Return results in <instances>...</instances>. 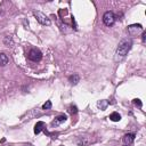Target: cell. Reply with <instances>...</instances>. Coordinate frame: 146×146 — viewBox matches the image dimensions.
Wrapping results in <instances>:
<instances>
[{
  "label": "cell",
  "instance_id": "5b68a950",
  "mask_svg": "<svg viewBox=\"0 0 146 146\" xmlns=\"http://www.w3.org/2000/svg\"><path fill=\"white\" fill-rule=\"evenodd\" d=\"M141 25L140 24H132V25H129L128 26V33L130 35H136L138 32L141 31Z\"/></svg>",
  "mask_w": 146,
  "mask_h": 146
},
{
  "label": "cell",
  "instance_id": "7c38bea8",
  "mask_svg": "<svg viewBox=\"0 0 146 146\" xmlns=\"http://www.w3.org/2000/svg\"><path fill=\"white\" fill-rule=\"evenodd\" d=\"M68 113H71V114H76V113H78L76 106H75V105H71V106L68 107Z\"/></svg>",
  "mask_w": 146,
  "mask_h": 146
},
{
  "label": "cell",
  "instance_id": "7a4b0ae2",
  "mask_svg": "<svg viewBox=\"0 0 146 146\" xmlns=\"http://www.w3.org/2000/svg\"><path fill=\"white\" fill-rule=\"evenodd\" d=\"M33 15H34V17L36 18V21H38L41 25H47V26H49V25L51 24L50 18H48V16H46V14H43V13H41V11H39V10H35V11H33Z\"/></svg>",
  "mask_w": 146,
  "mask_h": 146
},
{
  "label": "cell",
  "instance_id": "e0dca14e",
  "mask_svg": "<svg viewBox=\"0 0 146 146\" xmlns=\"http://www.w3.org/2000/svg\"><path fill=\"white\" fill-rule=\"evenodd\" d=\"M124 146H130V145H124Z\"/></svg>",
  "mask_w": 146,
  "mask_h": 146
},
{
  "label": "cell",
  "instance_id": "3957f363",
  "mask_svg": "<svg viewBox=\"0 0 146 146\" xmlns=\"http://www.w3.org/2000/svg\"><path fill=\"white\" fill-rule=\"evenodd\" d=\"M27 58L30 60H32V62H39L42 58V52L39 49H36V48H32L27 52Z\"/></svg>",
  "mask_w": 146,
  "mask_h": 146
},
{
  "label": "cell",
  "instance_id": "9c48e42d",
  "mask_svg": "<svg viewBox=\"0 0 146 146\" xmlns=\"http://www.w3.org/2000/svg\"><path fill=\"white\" fill-rule=\"evenodd\" d=\"M8 62H9L8 56H7L6 54H3V52H0V66H5V65H7Z\"/></svg>",
  "mask_w": 146,
  "mask_h": 146
},
{
  "label": "cell",
  "instance_id": "8992f818",
  "mask_svg": "<svg viewBox=\"0 0 146 146\" xmlns=\"http://www.w3.org/2000/svg\"><path fill=\"white\" fill-rule=\"evenodd\" d=\"M66 120H67V116H66L65 114H60V115L56 116V117H55V120H52L51 125H52V127H57V125H59V124L64 123Z\"/></svg>",
  "mask_w": 146,
  "mask_h": 146
},
{
  "label": "cell",
  "instance_id": "9a60e30c",
  "mask_svg": "<svg viewBox=\"0 0 146 146\" xmlns=\"http://www.w3.org/2000/svg\"><path fill=\"white\" fill-rule=\"evenodd\" d=\"M136 106H138V107H141L143 106V103L140 102V99H138V98H136V99H133V102H132Z\"/></svg>",
  "mask_w": 146,
  "mask_h": 146
},
{
  "label": "cell",
  "instance_id": "5bb4252c",
  "mask_svg": "<svg viewBox=\"0 0 146 146\" xmlns=\"http://www.w3.org/2000/svg\"><path fill=\"white\" fill-rule=\"evenodd\" d=\"M51 108V102L50 100H47L43 105H42V110H50Z\"/></svg>",
  "mask_w": 146,
  "mask_h": 146
},
{
  "label": "cell",
  "instance_id": "30bf717a",
  "mask_svg": "<svg viewBox=\"0 0 146 146\" xmlns=\"http://www.w3.org/2000/svg\"><path fill=\"white\" fill-rule=\"evenodd\" d=\"M111 121H113V122H117V121H120L121 120V115L117 113V112H113L111 115H110V117H108Z\"/></svg>",
  "mask_w": 146,
  "mask_h": 146
},
{
  "label": "cell",
  "instance_id": "ba28073f",
  "mask_svg": "<svg viewBox=\"0 0 146 146\" xmlns=\"http://www.w3.org/2000/svg\"><path fill=\"white\" fill-rule=\"evenodd\" d=\"M133 140H135V133H127L123 136V143L125 145H131Z\"/></svg>",
  "mask_w": 146,
  "mask_h": 146
},
{
  "label": "cell",
  "instance_id": "4fadbf2b",
  "mask_svg": "<svg viewBox=\"0 0 146 146\" xmlns=\"http://www.w3.org/2000/svg\"><path fill=\"white\" fill-rule=\"evenodd\" d=\"M107 105H108V103H107L106 100H100V102H98V106H99L102 110H105Z\"/></svg>",
  "mask_w": 146,
  "mask_h": 146
},
{
  "label": "cell",
  "instance_id": "2e32d148",
  "mask_svg": "<svg viewBox=\"0 0 146 146\" xmlns=\"http://www.w3.org/2000/svg\"><path fill=\"white\" fill-rule=\"evenodd\" d=\"M145 36H146V32L143 33V42H145Z\"/></svg>",
  "mask_w": 146,
  "mask_h": 146
},
{
  "label": "cell",
  "instance_id": "52a82bcc",
  "mask_svg": "<svg viewBox=\"0 0 146 146\" xmlns=\"http://www.w3.org/2000/svg\"><path fill=\"white\" fill-rule=\"evenodd\" d=\"M46 129V123L43 122V121H39V122H36L35 123V125H34V133L35 135H38V133H40L42 130H44Z\"/></svg>",
  "mask_w": 146,
  "mask_h": 146
},
{
  "label": "cell",
  "instance_id": "8fae6325",
  "mask_svg": "<svg viewBox=\"0 0 146 146\" xmlns=\"http://www.w3.org/2000/svg\"><path fill=\"white\" fill-rule=\"evenodd\" d=\"M68 81H70L72 84H76V83L80 81V78H79L78 74H73V75H71V76L68 78Z\"/></svg>",
  "mask_w": 146,
  "mask_h": 146
},
{
  "label": "cell",
  "instance_id": "277c9868",
  "mask_svg": "<svg viewBox=\"0 0 146 146\" xmlns=\"http://www.w3.org/2000/svg\"><path fill=\"white\" fill-rule=\"evenodd\" d=\"M103 22L106 26H111L114 24L115 22V15L113 11H106L104 15H103Z\"/></svg>",
  "mask_w": 146,
  "mask_h": 146
},
{
  "label": "cell",
  "instance_id": "6da1fadb",
  "mask_svg": "<svg viewBox=\"0 0 146 146\" xmlns=\"http://www.w3.org/2000/svg\"><path fill=\"white\" fill-rule=\"evenodd\" d=\"M131 40H128V39H124L122 40L119 46H117V49H116V56H119L120 58H123L128 52L129 50L131 49Z\"/></svg>",
  "mask_w": 146,
  "mask_h": 146
}]
</instances>
